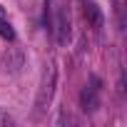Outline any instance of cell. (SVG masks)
<instances>
[{"instance_id": "1", "label": "cell", "mask_w": 127, "mask_h": 127, "mask_svg": "<svg viewBox=\"0 0 127 127\" xmlns=\"http://www.w3.org/2000/svg\"><path fill=\"white\" fill-rule=\"evenodd\" d=\"M55 82H57V67H55V62H47L45 70H42L37 100H35V110H37V112H45V110H47V105H50V100H52V92H55Z\"/></svg>"}, {"instance_id": "2", "label": "cell", "mask_w": 127, "mask_h": 127, "mask_svg": "<svg viewBox=\"0 0 127 127\" xmlns=\"http://www.w3.org/2000/svg\"><path fill=\"white\" fill-rule=\"evenodd\" d=\"M52 25H55V37H57V42H60V45H67V40H70V15H67V8H65V5H57V8H55V20H52Z\"/></svg>"}, {"instance_id": "3", "label": "cell", "mask_w": 127, "mask_h": 127, "mask_svg": "<svg viewBox=\"0 0 127 127\" xmlns=\"http://www.w3.org/2000/svg\"><path fill=\"white\" fill-rule=\"evenodd\" d=\"M80 107L85 112H95L100 107V82L97 80H92L90 85L82 87V92H80Z\"/></svg>"}, {"instance_id": "4", "label": "cell", "mask_w": 127, "mask_h": 127, "mask_svg": "<svg viewBox=\"0 0 127 127\" xmlns=\"http://www.w3.org/2000/svg\"><path fill=\"white\" fill-rule=\"evenodd\" d=\"M85 18L90 20V25H92L95 30L102 28V10L92 3V0H87V3H85Z\"/></svg>"}, {"instance_id": "5", "label": "cell", "mask_w": 127, "mask_h": 127, "mask_svg": "<svg viewBox=\"0 0 127 127\" xmlns=\"http://www.w3.org/2000/svg\"><path fill=\"white\" fill-rule=\"evenodd\" d=\"M0 35H3L5 40H15V30H13V25H10L3 5H0Z\"/></svg>"}, {"instance_id": "6", "label": "cell", "mask_w": 127, "mask_h": 127, "mask_svg": "<svg viewBox=\"0 0 127 127\" xmlns=\"http://www.w3.org/2000/svg\"><path fill=\"white\" fill-rule=\"evenodd\" d=\"M8 67H10L13 72L23 67V52H20V50H10V55H8Z\"/></svg>"}]
</instances>
